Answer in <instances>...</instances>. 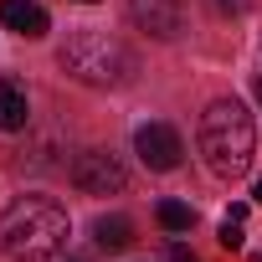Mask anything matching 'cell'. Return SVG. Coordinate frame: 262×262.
<instances>
[{
  "label": "cell",
  "instance_id": "1",
  "mask_svg": "<svg viewBox=\"0 0 262 262\" xmlns=\"http://www.w3.org/2000/svg\"><path fill=\"white\" fill-rule=\"evenodd\" d=\"M72 236L67 211L52 195H21L0 216V252L11 262H52Z\"/></svg>",
  "mask_w": 262,
  "mask_h": 262
},
{
  "label": "cell",
  "instance_id": "2",
  "mask_svg": "<svg viewBox=\"0 0 262 262\" xmlns=\"http://www.w3.org/2000/svg\"><path fill=\"white\" fill-rule=\"evenodd\" d=\"M201 155H206V165H211L221 180H236V175L252 170L257 128H252V113H247L236 98H216V103L201 113Z\"/></svg>",
  "mask_w": 262,
  "mask_h": 262
},
{
  "label": "cell",
  "instance_id": "3",
  "mask_svg": "<svg viewBox=\"0 0 262 262\" xmlns=\"http://www.w3.org/2000/svg\"><path fill=\"white\" fill-rule=\"evenodd\" d=\"M57 62H62L67 77H77V82H88V88H118V82L134 77V52H128L118 36L98 31V26H77V31L62 41Z\"/></svg>",
  "mask_w": 262,
  "mask_h": 262
},
{
  "label": "cell",
  "instance_id": "4",
  "mask_svg": "<svg viewBox=\"0 0 262 262\" xmlns=\"http://www.w3.org/2000/svg\"><path fill=\"white\" fill-rule=\"evenodd\" d=\"M72 185H77L82 195H118V190L128 185V170H123L118 155H108V149H82V155L72 160Z\"/></svg>",
  "mask_w": 262,
  "mask_h": 262
},
{
  "label": "cell",
  "instance_id": "5",
  "mask_svg": "<svg viewBox=\"0 0 262 262\" xmlns=\"http://www.w3.org/2000/svg\"><path fill=\"white\" fill-rule=\"evenodd\" d=\"M134 155L149 165V170H175L180 165V155H185V144H180V134L170 123H139V134H134Z\"/></svg>",
  "mask_w": 262,
  "mask_h": 262
},
{
  "label": "cell",
  "instance_id": "6",
  "mask_svg": "<svg viewBox=\"0 0 262 262\" xmlns=\"http://www.w3.org/2000/svg\"><path fill=\"white\" fill-rule=\"evenodd\" d=\"M128 16H134V26H144L160 41L180 36V6L175 0H128Z\"/></svg>",
  "mask_w": 262,
  "mask_h": 262
},
{
  "label": "cell",
  "instance_id": "7",
  "mask_svg": "<svg viewBox=\"0 0 262 262\" xmlns=\"http://www.w3.org/2000/svg\"><path fill=\"white\" fill-rule=\"evenodd\" d=\"M0 26H11L16 36H47V11L36 0H0Z\"/></svg>",
  "mask_w": 262,
  "mask_h": 262
},
{
  "label": "cell",
  "instance_id": "8",
  "mask_svg": "<svg viewBox=\"0 0 262 262\" xmlns=\"http://www.w3.org/2000/svg\"><path fill=\"white\" fill-rule=\"evenodd\" d=\"M31 123V103H26V88L0 77V134H16V128Z\"/></svg>",
  "mask_w": 262,
  "mask_h": 262
},
{
  "label": "cell",
  "instance_id": "9",
  "mask_svg": "<svg viewBox=\"0 0 262 262\" xmlns=\"http://www.w3.org/2000/svg\"><path fill=\"white\" fill-rule=\"evenodd\" d=\"M93 242L103 252H128V247H134V221H128V216H98L93 221Z\"/></svg>",
  "mask_w": 262,
  "mask_h": 262
},
{
  "label": "cell",
  "instance_id": "10",
  "mask_svg": "<svg viewBox=\"0 0 262 262\" xmlns=\"http://www.w3.org/2000/svg\"><path fill=\"white\" fill-rule=\"evenodd\" d=\"M155 221H160L165 231H190V226H195V211H190L185 201H160V206H155Z\"/></svg>",
  "mask_w": 262,
  "mask_h": 262
},
{
  "label": "cell",
  "instance_id": "11",
  "mask_svg": "<svg viewBox=\"0 0 262 262\" xmlns=\"http://www.w3.org/2000/svg\"><path fill=\"white\" fill-rule=\"evenodd\" d=\"M221 247H226V252H236V247H242V221H236V216H226V221H221Z\"/></svg>",
  "mask_w": 262,
  "mask_h": 262
},
{
  "label": "cell",
  "instance_id": "12",
  "mask_svg": "<svg viewBox=\"0 0 262 262\" xmlns=\"http://www.w3.org/2000/svg\"><path fill=\"white\" fill-rule=\"evenodd\" d=\"M170 262H201V257H195L185 242H175V247H170Z\"/></svg>",
  "mask_w": 262,
  "mask_h": 262
},
{
  "label": "cell",
  "instance_id": "13",
  "mask_svg": "<svg viewBox=\"0 0 262 262\" xmlns=\"http://www.w3.org/2000/svg\"><path fill=\"white\" fill-rule=\"evenodd\" d=\"M252 201H257V206H262V175H257V185H252Z\"/></svg>",
  "mask_w": 262,
  "mask_h": 262
},
{
  "label": "cell",
  "instance_id": "14",
  "mask_svg": "<svg viewBox=\"0 0 262 262\" xmlns=\"http://www.w3.org/2000/svg\"><path fill=\"white\" fill-rule=\"evenodd\" d=\"M257 98H262V82H257Z\"/></svg>",
  "mask_w": 262,
  "mask_h": 262
},
{
  "label": "cell",
  "instance_id": "15",
  "mask_svg": "<svg viewBox=\"0 0 262 262\" xmlns=\"http://www.w3.org/2000/svg\"><path fill=\"white\" fill-rule=\"evenodd\" d=\"M82 6H93V0H82Z\"/></svg>",
  "mask_w": 262,
  "mask_h": 262
},
{
  "label": "cell",
  "instance_id": "16",
  "mask_svg": "<svg viewBox=\"0 0 262 262\" xmlns=\"http://www.w3.org/2000/svg\"><path fill=\"white\" fill-rule=\"evenodd\" d=\"M257 262H262V252H257Z\"/></svg>",
  "mask_w": 262,
  "mask_h": 262
}]
</instances>
